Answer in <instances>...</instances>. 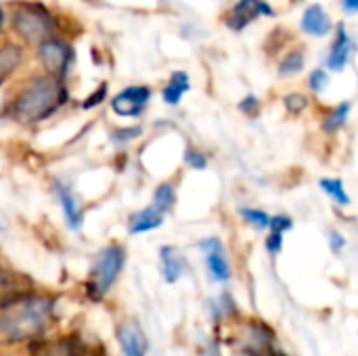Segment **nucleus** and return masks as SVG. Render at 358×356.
I'll use <instances>...</instances> for the list:
<instances>
[{"mask_svg": "<svg viewBox=\"0 0 358 356\" xmlns=\"http://www.w3.org/2000/svg\"><path fill=\"white\" fill-rule=\"evenodd\" d=\"M352 50H355V42H352V38L348 36L346 27L340 25V27H338V34H336V42H334L331 52H329V57H327V67H329L331 71H342V69L348 65V61H350V57H352Z\"/></svg>", "mask_w": 358, "mask_h": 356, "instance_id": "9", "label": "nucleus"}, {"mask_svg": "<svg viewBox=\"0 0 358 356\" xmlns=\"http://www.w3.org/2000/svg\"><path fill=\"white\" fill-rule=\"evenodd\" d=\"M342 4H344L348 15H355L358 10V0H342Z\"/></svg>", "mask_w": 358, "mask_h": 356, "instance_id": "32", "label": "nucleus"}, {"mask_svg": "<svg viewBox=\"0 0 358 356\" xmlns=\"http://www.w3.org/2000/svg\"><path fill=\"white\" fill-rule=\"evenodd\" d=\"M321 189L338 204V206H348L350 204V195L344 189V183L340 178H321L319 180Z\"/></svg>", "mask_w": 358, "mask_h": 356, "instance_id": "18", "label": "nucleus"}, {"mask_svg": "<svg viewBox=\"0 0 358 356\" xmlns=\"http://www.w3.org/2000/svg\"><path fill=\"white\" fill-rule=\"evenodd\" d=\"M292 227H294L292 218H287V216H271V227L268 229H273V233H281L283 235Z\"/></svg>", "mask_w": 358, "mask_h": 356, "instance_id": "25", "label": "nucleus"}, {"mask_svg": "<svg viewBox=\"0 0 358 356\" xmlns=\"http://www.w3.org/2000/svg\"><path fill=\"white\" fill-rule=\"evenodd\" d=\"M13 25L17 29V34L36 44V42H44L52 29H55V19L50 17V13L40 6V4H23L19 6V10L15 13Z\"/></svg>", "mask_w": 358, "mask_h": 356, "instance_id": "4", "label": "nucleus"}, {"mask_svg": "<svg viewBox=\"0 0 358 356\" xmlns=\"http://www.w3.org/2000/svg\"><path fill=\"white\" fill-rule=\"evenodd\" d=\"M124 264H126V250L122 245L113 243L101 250L90 273V290L96 296L107 294L113 287V283L120 279Z\"/></svg>", "mask_w": 358, "mask_h": 356, "instance_id": "3", "label": "nucleus"}, {"mask_svg": "<svg viewBox=\"0 0 358 356\" xmlns=\"http://www.w3.org/2000/svg\"><path fill=\"white\" fill-rule=\"evenodd\" d=\"M159 260H162V273H164V279L168 283H176L182 273H185V258L178 254L176 248L172 245H164L159 250Z\"/></svg>", "mask_w": 358, "mask_h": 356, "instance_id": "13", "label": "nucleus"}, {"mask_svg": "<svg viewBox=\"0 0 358 356\" xmlns=\"http://www.w3.org/2000/svg\"><path fill=\"white\" fill-rule=\"evenodd\" d=\"M21 59H23V52H21L19 46L6 44V46L0 48V82H2L4 78H8V76L19 67Z\"/></svg>", "mask_w": 358, "mask_h": 356, "instance_id": "15", "label": "nucleus"}, {"mask_svg": "<svg viewBox=\"0 0 358 356\" xmlns=\"http://www.w3.org/2000/svg\"><path fill=\"white\" fill-rule=\"evenodd\" d=\"M302 69H304V52H302V50L289 52V55L281 61V65H279V73H281V76H296V73H300Z\"/></svg>", "mask_w": 358, "mask_h": 356, "instance_id": "20", "label": "nucleus"}, {"mask_svg": "<svg viewBox=\"0 0 358 356\" xmlns=\"http://www.w3.org/2000/svg\"><path fill=\"white\" fill-rule=\"evenodd\" d=\"M151 99V90L147 86H128L111 99V109L122 118H136L143 113Z\"/></svg>", "mask_w": 358, "mask_h": 356, "instance_id": "6", "label": "nucleus"}, {"mask_svg": "<svg viewBox=\"0 0 358 356\" xmlns=\"http://www.w3.org/2000/svg\"><path fill=\"white\" fill-rule=\"evenodd\" d=\"M164 225V214L157 212L153 206L149 208H143L141 212L132 214L130 220H128V233L130 235H141V233H149V231H155Z\"/></svg>", "mask_w": 358, "mask_h": 356, "instance_id": "12", "label": "nucleus"}, {"mask_svg": "<svg viewBox=\"0 0 358 356\" xmlns=\"http://www.w3.org/2000/svg\"><path fill=\"white\" fill-rule=\"evenodd\" d=\"M239 109H241L243 113L252 115V113H256V111L260 109V101H258L254 94H248V97L239 103Z\"/></svg>", "mask_w": 358, "mask_h": 356, "instance_id": "27", "label": "nucleus"}, {"mask_svg": "<svg viewBox=\"0 0 358 356\" xmlns=\"http://www.w3.org/2000/svg\"><path fill=\"white\" fill-rule=\"evenodd\" d=\"M334 27V21L331 17L323 10L321 4H310L306 6L304 15H302V31L315 36V38H321L325 34H329Z\"/></svg>", "mask_w": 358, "mask_h": 356, "instance_id": "10", "label": "nucleus"}, {"mask_svg": "<svg viewBox=\"0 0 358 356\" xmlns=\"http://www.w3.org/2000/svg\"><path fill=\"white\" fill-rule=\"evenodd\" d=\"M55 193H57V199H59V206L63 210V216L67 220V227L71 231H78L82 229V222H84V216H82V210H80V204L76 199V195L65 187V185H55Z\"/></svg>", "mask_w": 358, "mask_h": 356, "instance_id": "11", "label": "nucleus"}, {"mask_svg": "<svg viewBox=\"0 0 358 356\" xmlns=\"http://www.w3.org/2000/svg\"><path fill=\"white\" fill-rule=\"evenodd\" d=\"M239 214L243 216V220H245L248 225H252V227H254V229H258V231H264V229H268V227H271V216H268L264 210L243 208V210H239Z\"/></svg>", "mask_w": 358, "mask_h": 356, "instance_id": "21", "label": "nucleus"}, {"mask_svg": "<svg viewBox=\"0 0 358 356\" xmlns=\"http://www.w3.org/2000/svg\"><path fill=\"white\" fill-rule=\"evenodd\" d=\"M38 55L42 59V65L48 69L52 78H59L67 73L71 61H73V48L63 40H44L40 42Z\"/></svg>", "mask_w": 358, "mask_h": 356, "instance_id": "5", "label": "nucleus"}, {"mask_svg": "<svg viewBox=\"0 0 358 356\" xmlns=\"http://www.w3.org/2000/svg\"><path fill=\"white\" fill-rule=\"evenodd\" d=\"M105 92H107V86L103 84V86H101V88H99V90H96V92L92 94V97H88V99L84 101V109L96 107V105H99V103H101V101L105 99Z\"/></svg>", "mask_w": 358, "mask_h": 356, "instance_id": "28", "label": "nucleus"}, {"mask_svg": "<svg viewBox=\"0 0 358 356\" xmlns=\"http://www.w3.org/2000/svg\"><path fill=\"white\" fill-rule=\"evenodd\" d=\"M346 245V241L338 235V233H331V248H334V252H338L340 248H344Z\"/></svg>", "mask_w": 358, "mask_h": 356, "instance_id": "31", "label": "nucleus"}, {"mask_svg": "<svg viewBox=\"0 0 358 356\" xmlns=\"http://www.w3.org/2000/svg\"><path fill=\"white\" fill-rule=\"evenodd\" d=\"M348 113H350V103H342V105H338V107H336V109L325 118L323 128H325L327 132H336V130H340V128L346 124Z\"/></svg>", "mask_w": 358, "mask_h": 356, "instance_id": "19", "label": "nucleus"}, {"mask_svg": "<svg viewBox=\"0 0 358 356\" xmlns=\"http://www.w3.org/2000/svg\"><path fill=\"white\" fill-rule=\"evenodd\" d=\"M0 231H4V222H2V218H0Z\"/></svg>", "mask_w": 358, "mask_h": 356, "instance_id": "34", "label": "nucleus"}, {"mask_svg": "<svg viewBox=\"0 0 358 356\" xmlns=\"http://www.w3.org/2000/svg\"><path fill=\"white\" fill-rule=\"evenodd\" d=\"M10 285H13V281H10V275H8V271H4V269H0V298L10 290Z\"/></svg>", "mask_w": 358, "mask_h": 356, "instance_id": "30", "label": "nucleus"}, {"mask_svg": "<svg viewBox=\"0 0 358 356\" xmlns=\"http://www.w3.org/2000/svg\"><path fill=\"white\" fill-rule=\"evenodd\" d=\"M283 245V235L281 233H271V237L266 239V248L271 254H277Z\"/></svg>", "mask_w": 358, "mask_h": 356, "instance_id": "29", "label": "nucleus"}, {"mask_svg": "<svg viewBox=\"0 0 358 356\" xmlns=\"http://www.w3.org/2000/svg\"><path fill=\"white\" fill-rule=\"evenodd\" d=\"M2 21H4V13H2V6H0V29H2Z\"/></svg>", "mask_w": 358, "mask_h": 356, "instance_id": "33", "label": "nucleus"}, {"mask_svg": "<svg viewBox=\"0 0 358 356\" xmlns=\"http://www.w3.org/2000/svg\"><path fill=\"white\" fill-rule=\"evenodd\" d=\"M176 204V191L174 185L170 183H162L155 191H153V208L162 214L170 212Z\"/></svg>", "mask_w": 358, "mask_h": 356, "instance_id": "16", "label": "nucleus"}, {"mask_svg": "<svg viewBox=\"0 0 358 356\" xmlns=\"http://www.w3.org/2000/svg\"><path fill=\"white\" fill-rule=\"evenodd\" d=\"M65 101V88L59 78L42 76L27 82L15 99V118L23 124H36L52 115Z\"/></svg>", "mask_w": 358, "mask_h": 356, "instance_id": "2", "label": "nucleus"}, {"mask_svg": "<svg viewBox=\"0 0 358 356\" xmlns=\"http://www.w3.org/2000/svg\"><path fill=\"white\" fill-rule=\"evenodd\" d=\"M201 248V254H203V260H206V269L210 273V277L218 283H224L231 279V266H229V260H227V252H224V245L220 239L216 237H210L206 241L199 243Z\"/></svg>", "mask_w": 358, "mask_h": 356, "instance_id": "7", "label": "nucleus"}, {"mask_svg": "<svg viewBox=\"0 0 358 356\" xmlns=\"http://www.w3.org/2000/svg\"><path fill=\"white\" fill-rule=\"evenodd\" d=\"M141 132H143V130H141L138 126H132V128H126V130H117V132H113V141H115V143H126V141L136 138Z\"/></svg>", "mask_w": 358, "mask_h": 356, "instance_id": "26", "label": "nucleus"}, {"mask_svg": "<svg viewBox=\"0 0 358 356\" xmlns=\"http://www.w3.org/2000/svg\"><path fill=\"white\" fill-rule=\"evenodd\" d=\"M52 302L46 298H25L0 308V338L23 342L38 336L50 321Z\"/></svg>", "mask_w": 358, "mask_h": 356, "instance_id": "1", "label": "nucleus"}, {"mask_svg": "<svg viewBox=\"0 0 358 356\" xmlns=\"http://www.w3.org/2000/svg\"><path fill=\"white\" fill-rule=\"evenodd\" d=\"M120 344H122V353L124 356H145V346L143 340L138 338V334L130 327L120 332Z\"/></svg>", "mask_w": 358, "mask_h": 356, "instance_id": "17", "label": "nucleus"}, {"mask_svg": "<svg viewBox=\"0 0 358 356\" xmlns=\"http://www.w3.org/2000/svg\"><path fill=\"white\" fill-rule=\"evenodd\" d=\"M189 88H191L189 76H187L185 71H174V73L170 76V82H168V86L164 88L162 97H164V101H166L168 105H178L180 99L185 97V92H187Z\"/></svg>", "mask_w": 358, "mask_h": 356, "instance_id": "14", "label": "nucleus"}, {"mask_svg": "<svg viewBox=\"0 0 358 356\" xmlns=\"http://www.w3.org/2000/svg\"><path fill=\"white\" fill-rule=\"evenodd\" d=\"M273 13H275V10L271 8V4L264 2V0H239V2L233 6V10H231L227 23H229L231 29L239 31V29H245V27H248L252 21H256L260 15H273Z\"/></svg>", "mask_w": 358, "mask_h": 356, "instance_id": "8", "label": "nucleus"}, {"mask_svg": "<svg viewBox=\"0 0 358 356\" xmlns=\"http://www.w3.org/2000/svg\"><path fill=\"white\" fill-rule=\"evenodd\" d=\"M306 105H308V99H306L304 94H300V92H294V94H287V97H285V107H287L289 111H294V113L304 111Z\"/></svg>", "mask_w": 358, "mask_h": 356, "instance_id": "24", "label": "nucleus"}, {"mask_svg": "<svg viewBox=\"0 0 358 356\" xmlns=\"http://www.w3.org/2000/svg\"><path fill=\"white\" fill-rule=\"evenodd\" d=\"M327 84H329V76H327L325 69H315V71L310 73V78H308V86H310L315 92H323V90L327 88Z\"/></svg>", "mask_w": 358, "mask_h": 356, "instance_id": "22", "label": "nucleus"}, {"mask_svg": "<svg viewBox=\"0 0 358 356\" xmlns=\"http://www.w3.org/2000/svg\"><path fill=\"white\" fill-rule=\"evenodd\" d=\"M185 162H187V166H191L193 170H203V168L208 166V157H206L201 151H197V149H189V151L185 153Z\"/></svg>", "mask_w": 358, "mask_h": 356, "instance_id": "23", "label": "nucleus"}]
</instances>
